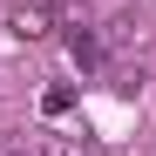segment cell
Masks as SVG:
<instances>
[{"label": "cell", "instance_id": "obj_1", "mask_svg": "<svg viewBox=\"0 0 156 156\" xmlns=\"http://www.w3.org/2000/svg\"><path fill=\"white\" fill-rule=\"evenodd\" d=\"M68 55H75V68H95V61H102V41H95L88 27H75V34H68Z\"/></svg>", "mask_w": 156, "mask_h": 156}, {"label": "cell", "instance_id": "obj_2", "mask_svg": "<svg viewBox=\"0 0 156 156\" xmlns=\"http://www.w3.org/2000/svg\"><path fill=\"white\" fill-rule=\"evenodd\" d=\"M41 109H48V115H68V109H75V88H48Z\"/></svg>", "mask_w": 156, "mask_h": 156}]
</instances>
